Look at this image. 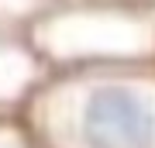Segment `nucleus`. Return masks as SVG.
<instances>
[{"label": "nucleus", "instance_id": "f257e3e1", "mask_svg": "<svg viewBox=\"0 0 155 148\" xmlns=\"http://www.w3.org/2000/svg\"><path fill=\"white\" fill-rule=\"evenodd\" d=\"M24 59H28V52H24V48L14 52L11 45H7V38H0V79L21 86V83L28 79V72H31V62H24Z\"/></svg>", "mask_w": 155, "mask_h": 148}]
</instances>
